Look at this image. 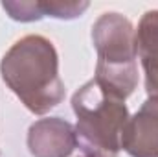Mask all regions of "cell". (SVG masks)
I'll use <instances>...</instances> for the list:
<instances>
[{
	"label": "cell",
	"mask_w": 158,
	"mask_h": 157,
	"mask_svg": "<svg viewBox=\"0 0 158 157\" xmlns=\"http://www.w3.org/2000/svg\"><path fill=\"white\" fill-rule=\"evenodd\" d=\"M79 157H105V155H101V154H96V152H85L83 155H79Z\"/></svg>",
	"instance_id": "cell-10"
},
{
	"label": "cell",
	"mask_w": 158,
	"mask_h": 157,
	"mask_svg": "<svg viewBox=\"0 0 158 157\" xmlns=\"http://www.w3.org/2000/svg\"><path fill=\"white\" fill-rule=\"evenodd\" d=\"M2 7L13 20L19 22H33L42 19L39 2L35 0H6L2 2Z\"/></svg>",
	"instance_id": "cell-8"
},
{
	"label": "cell",
	"mask_w": 158,
	"mask_h": 157,
	"mask_svg": "<svg viewBox=\"0 0 158 157\" xmlns=\"http://www.w3.org/2000/svg\"><path fill=\"white\" fill-rule=\"evenodd\" d=\"M121 150L131 157H158V104L143 102L129 117L121 137Z\"/></svg>",
	"instance_id": "cell-5"
},
{
	"label": "cell",
	"mask_w": 158,
	"mask_h": 157,
	"mask_svg": "<svg viewBox=\"0 0 158 157\" xmlns=\"http://www.w3.org/2000/svg\"><path fill=\"white\" fill-rule=\"evenodd\" d=\"M72 109L77 118L76 133L83 142V150L105 157L118 155L129 122L125 100L109 92L92 78L74 92Z\"/></svg>",
	"instance_id": "cell-3"
},
{
	"label": "cell",
	"mask_w": 158,
	"mask_h": 157,
	"mask_svg": "<svg viewBox=\"0 0 158 157\" xmlns=\"http://www.w3.org/2000/svg\"><path fill=\"white\" fill-rule=\"evenodd\" d=\"M42 17H52L59 20H72L81 17L88 9V2H64V0H46L39 2Z\"/></svg>",
	"instance_id": "cell-7"
},
{
	"label": "cell",
	"mask_w": 158,
	"mask_h": 157,
	"mask_svg": "<svg viewBox=\"0 0 158 157\" xmlns=\"http://www.w3.org/2000/svg\"><path fill=\"white\" fill-rule=\"evenodd\" d=\"M77 144L76 128L64 118H39L28 129V150L33 157H70Z\"/></svg>",
	"instance_id": "cell-4"
},
{
	"label": "cell",
	"mask_w": 158,
	"mask_h": 157,
	"mask_svg": "<svg viewBox=\"0 0 158 157\" xmlns=\"http://www.w3.org/2000/svg\"><path fill=\"white\" fill-rule=\"evenodd\" d=\"M92 43L98 52L94 79L121 100L129 98L138 87L136 28L121 13L107 11L92 26Z\"/></svg>",
	"instance_id": "cell-2"
},
{
	"label": "cell",
	"mask_w": 158,
	"mask_h": 157,
	"mask_svg": "<svg viewBox=\"0 0 158 157\" xmlns=\"http://www.w3.org/2000/svg\"><path fill=\"white\" fill-rule=\"evenodd\" d=\"M145 74V92L151 102L158 104V59H142Z\"/></svg>",
	"instance_id": "cell-9"
},
{
	"label": "cell",
	"mask_w": 158,
	"mask_h": 157,
	"mask_svg": "<svg viewBox=\"0 0 158 157\" xmlns=\"http://www.w3.org/2000/svg\"><path fill=\"white\" fill-rule=\"evenodd\" d=\"M136 44L140 59H158V9H149L138 22Z\"/></svg>",
	"instance_id": "cell-6"
},
{
	"label": "cell",
	"mask_w": 158,
	"mask_h": 157,
	"mask_svg": "<svg viewBox=\"0 0 158 157\" xmlns=\"http://www.w3.org/2000/svg\"><path fill=\"white\" fill-rule=\"evenodd\" d=\"M0 74L33 115L50 113L64 98L57 50L42 35H26L11 44L0 61Z\"/></svg>",
	"instance_id": "cell-1"
}]
</instances>
